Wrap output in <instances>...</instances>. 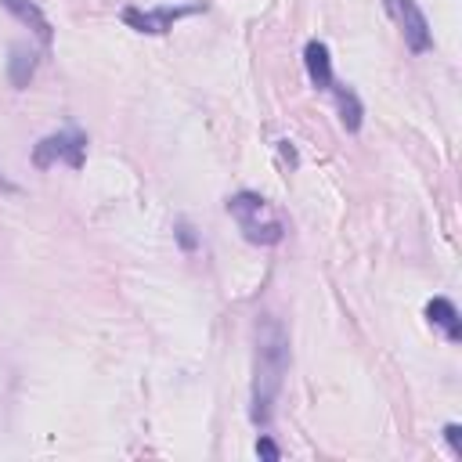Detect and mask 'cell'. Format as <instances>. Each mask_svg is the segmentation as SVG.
Listing matches in <instances>:
<instances>
[{"label": "cell", "instance_id": "6da1fadb", "mask_svg": "<svg viewBox=\"0 0 462 462\" xmlns=\"http://www.w3.org/2000/svg\"><path fill=\"white\" fill-rule=\"evenodd\" d=\"M289 368V336L278 318L263 314L256 325V379H253V422L263 426L271 419V404L282 390V375Z\"/></svg>", "mask_w": 462, "mask_h": 462}, {"label": "cell", "instance_id": "7a4b0ae2", "mask_svg": "<svg viewBox=\"0 0 462 462\" xmlns=\"http://www.w3.org/2000/svg\"><path fill=\"white\" fill-rule=\"evenodd\" d=\"M227 213L235 217L245 242H253V245H278L285 238V224H282L278 209L256 191H235L227 199Z\"/></svg>", "mask_w": 462, "mask_h": 462}, {"label": "cell", "instance_id": "3957f363", "mask_svg": "<svg viewBox=\"0 0 462 462\" xmlns=\"http://www.w3.org/2000/svg\"><path fill=\"white\" fill-rule=\"evenodd\" d=\"M83 152H87V137L76 130V126H65L58 134H47L36 148H32V166L36 170H47L54 162H69L72 170L83 166Z\"/></svg>", "mask_w": 462, "mask_h": 462}, {"label": "cell", "instance_id": "277c9868", "mask_svg": "<svg viewBox=\"0 0 462 462\" xmlns=\"http://www.w3.org/2000/svg\"><path fill=\"white\" fill-rule=\"evenodd\" d=\"M202 4H184V7H152V11H137V7H123V22L137 32H152V36H162L170 32L180 18L188 14H199Z\"/></svg>", "mask_w": 462, "mask_h": 462}, {"label": "cell", "instance_id": "5b68a950", "mask_svg": "<svg viewBox=\"0 0 462 462\" xmlns=\"http://www.w3.org/2000/svg\"><path fill=\"white\" fill-rule=\"evenodd\" d=\"M397 14H401V25H404V43H408L415 54L430 51V47H433V29H430L422 7H419L415 0H397Z\"/></svg>", "mask_w": 462, "mask_h": 462}, {"label": "cell", "instance_id": "8992f818", "mask_svg": "<svg viewBox=\"0 0 462 462\" xmlns=\"http://www.w3.org/2000/svg\"><path fill=\"white\" fill-rule=\"evenodd\" d=\"M303 61H307V76L318 90H332L336 76H332V58H328V47L321 40H310L303 47Z\"/></svg>", "mask_w": 462, "mask_h": 462}, {"label": "cell", "instance_id": "52a82bcc", "mask_svg": "<svg viewBox=\"0 0 462 462\" xmlns=\"http://www.w3.org/2000/svg\"><path fill=\"white\" fill-rule=\"evenodd\" d=\"M426 318H430V325H437L451 343L462 339V318H458V310H455V303H451L448 296H433V300L426 303Z\"/></svg>", "mask_w": 462, "mask_h": 462}, {"label": "cell", "instance_id": "ba28073f", "mask_svg": "<svg viewBox=\"0 0 462 462\" xmlns=\"http://www.w3.org/2000/svg\"><path fill=\"white\" fill-rule=\"evenodd\" d=\"M36 51L29 47V43H14L11 47V58H7V79H11V87L14 90H22V87H29V79H32V72H36Z\"/></svg>", "mask_w": 462, "mask_h": 462}, {"label": "cell", "instance_id": "9c48e42d", "mask_svg": "<svg viewBox=\"0 0 462 462\" xmlns=\"http://www.w3.org/2000/svg\"><path fill=\"white\" fill-rule=\"evenodd\" d=\"M0 4H4L18 22H25V25L40 36V43H43V47L51 43V36H54V32H51V22H47V14H43L32 0H0Z\"/></svg>", "mask_w": 462, "mask_h": 462}, {"label": "cell", "instance_id": "30bf717a", "mask_svg": "<svg viewBox=\"0 0 462 462\" xmlns=\"http://www.w3.org/2000/svg\"><path fill=\"white\" fill-rule=\"evenodd\" d=\"M332 94H336L339 123H343L350 134H354V130H361V116H365V108H361L357 94H354V90H346V87H339V83H332Z\"/></svg>", "mask_w": 462, "mask_h": 462}, {"label": "cell", "instance_id": "8fae6325", "mask_svg": "<svg viewBox=\"0 0 462 462\" xmlns=\"http://www.w3.org/2000/svg\"><path fill=\"white\" fill-rule=\"evenodd\" d=\"M173 231H177V242H180V249H184V253L199 249V238H195V231H191V224H188V220H177V224H173Z\"/></svg>", "mask_w": 462, "mask_h": 462}, {"label": "cell", "instance_id": "7c38bea8", "mask_svg": "<svg viewBox=\"0 0 462 462\" xmlns=\"http://www.w3.org/2000/svg\"><path fill=\"white\" fill-rule=\"evenodd\" d=\"M256 455L267 458V462H278V458H282V451H278V444H274L271 437H260V440H256Z\"/></svg>", "mask_w": 462, "mask_h": 462}, {"label": "cell", "instance_id": "4fadbf2b", "mask_svg": "<svg viewBox=\"0 0 462 462\" xmlns=\"http://www.w3.org/2000/svg\"><path fill=\"white\" fill-rule=\"evenodd\" d=\"M444 440L451 444L455 455H462V426H458V422H448V426H444Z\"/></svg>", "mask_w": 462, "mask_h": 462}, {"label": "cell", "instance_id": "5bb4252c", "mask_svg": "<svg viewBox=\"0 0 462 462\" xmlns=\"http://www.w3.org/2000/svg\"><path fill=\"white\" fill-rule=\"evenodd\" d=\"M282 155H285V159H289V162H292V166H296V152H292V148H289V141H282Z\"/></svg>", "mask_w": 462, "mask_h": 462}, {"label": "cell", "instance_id": "9a60e30c", "mask_svg": "<svg viewBox=\"0 0 462 462\" xmlns=\"http://www.w3.org/2000/svg\"><path fill=\"white\" fill-rule=\"evenodd\" d=\"M0 191H11V195H14V191H18V188H14V184H11V180H4V177H0Z\"/></svg>", "mask_w": 462, "mask_h": 462}]
</instances>
